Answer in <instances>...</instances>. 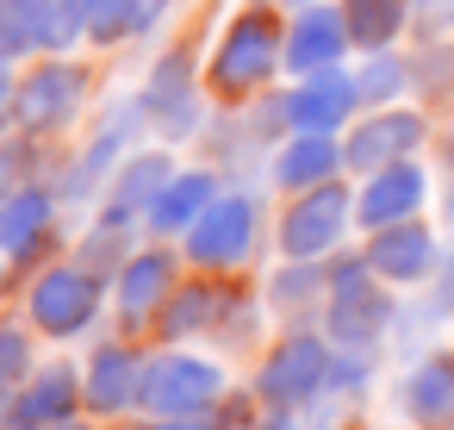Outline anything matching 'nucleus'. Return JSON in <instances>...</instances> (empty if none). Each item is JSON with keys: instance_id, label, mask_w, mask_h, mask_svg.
Instances as JSON below:
<instances>
[{"instance_id": "27", "label": "nucleus", "mask_w": 454, "mask_h": 430, "mask_svg": "<svg viewBox=\"0 0 454 430\" xmlns=\"http://www.w3.org/2000/svg\"><path fill=\"white\" fill-rule=\"evenodd\" d=\"M342 20H348V38H355L361 57L392 51L398 32L417 26V20H411V0H342Z\"/></svg>"}, {"instance_id": "17", "label": "nucleus", "mask_w": 454, "mask_h": 430, "mask_svg": "<svg viewBox=\"0 0 454 430\" xmlns=\"http://www.w3.org/2000/svg\"><path fill=\"white\" fill-rule=\"evenodd\" d=\"M168 175H175V156H168V150H131V156L119 163V175L106 181V194H100V219H94V225L144 231V219H150L156 194L168 187Z\"/></svg>"}, {"instance_id": "26", "label": "nucleus", "mask_w": 454, "mask_h": 430, "mask_svg": "<svg viewBox=\"0 0 454 430\" xmlns=\"http://www.w3.org/2000/svg\"><path fill=\"white\" fill-rule=\"evenodd\" d=\"M57 7L63 0H0V57H57Z\"/></svg>"}, {"instance_id": "21", "label": "nucleus", "mask_w": 454, "mask_h": 430, "mask_svg": "<svg viewBox=\"0 0 454 430\" xmlns=\"http://www.w3.org/2000/svg\"><path fill=\"white\" fill-rule=\"evenodd\" d=\"M398 411L417 430H454V349H423L398 380Z\"/></svg>"}, {"instance_id": "29", "label": "nucleus", "mask_w": 454, "mask_h": 430, "mask_svg": "<svg viewBox=\"0 0 454 430\" xmlns=\"http://www.w3.org/2000/svg\"><path fill=\"white\" fill-rule=\"evenodd\" d=\"M38 374V330L32 318H0V405Z\"/></svg>"}, {"instance_id": "23", "label": "nucleus", "mask_w": 454, "mask_h": 430, "mask_svg": "<svg viewBox=\"0 0 454 430\" xmlns=\"http://www.w3.org/2000/svg\"><path fill=\"white\" fill-rule=\"evenodd\" d=\"M262 299L268 312L293 330V324H324V306H330V262H305V256H286L268 281H262Z\"/></svg>"}, {"instance_id": "37", "label": "nucleus", "mask_w": 454, "mask_h": 430, "mask_svg": "<svg viewBox=\"0 0 454 430\" xmlns=\"http://www.w3.org/2000/svg\"><path fill=\"white\" fill-rule=\"evenodd\" d=\"M131 430H231V424H224L218 411H206V418H144V411H137Z\"/></svg>"}, {"instance_id": "22", "label": "nucleus", "mask_w": 454, "mask_h": 430, "mask_svg": "<svg viewBox=\"0 0 454 430\" xmlns=\"http://www.w3.org/2000/svg\"><path fill=\"white\" fill-rule=\"evenodd\" d=\"M51 231H57V187L32 181V187L0 200V256H7V262L32 268L51 250Z\"/></svg>"}, {"instance_id": "42", "label": "nucleus", "mask_w": 454, "mask_h": 430, "mask_svg": "<svg viewBox=\"0 0 454 430\" xmlns=\"http://www.w3.org/2000/svg\"><path fill=\"white\" fill-rule=\"evenodd\" d=\"M255 7H311V0H255Z\"/></svg>"}, {"instance_id": "3", "label": "nucleus", "mask_w": 454, "mask_h": 430, "mask_svg": "<svg viewBox=\"0 0 454 430\" xmlns=\"http://www.w3.org/2000/svg\"><path fill=\"white\" fill-rule=\"evenodd\" d=\"M330 362H336V343L324 324H293L286 337H274L255 362V405L268 411H311L324 393H330Z\"/></svg>"}, {"instance_id": "30", "label": "nucleus", "mask_w": 454, "mask_h": 430, "mask_svg": "<svg viewBox=\"0 0 454 430\" xmlns=\"http://www.w3.org/2000/svg\"><path fill=\"white\" fill-rule=\"evenodd\" d=\"M355 82H361V100L367 107H398L417 82H411V57H398V51H373L361 69H355Z\"/></svg>"}, {"instance_id": "36", "label": "nucleus", "mask_w": 454, "mask_h": 430, "mask_svg": "<svg viewBox=\"0 0 454 430\" xmlns=\"http://www.w3.org/2000/svg\"><path fill=\"white\" fill-rule=\"evenodd\" d=\"M411 20H417V32L442 38V32H454V0H411Z\"/></svg>"}, {"instance_id": "41", "label": "nucleus", "mask_w": 454, "mask_h": 430, "mask_svg": "<svg viewBox=\"0 0 454 430\" xmlns=\"http://www.w3.org/2000/svg\"><path fill=\"white\" fill-rule=\"evenodd\" d=\"M94 424H100V418H88V411H82V418H69V424H51V430H94Z\"/></svg>"}, {"instance_id": "46", "label": "nucleus", "mask_w": 454, "mask_h": 430, "mask_svg": "<svg viewBox=\"0 0 454 430\" xmlns=\"http://www.w3.org/2000/svg\"><path fill=\"white\" fill-rule=\"evenodd\" d=\"M448 219H454V194H448Z\"/></svg>"}, {"instance_id": "7", "label": "nucleus", "mask_w": 454, "mask_h": 430, "mask_svg": "<svg viewBox=\"0 0 454 430\" xmlns=\"http://www.w3.org/2000/svg\"><path fill=\"white\" fill-rule=\"evenodd\" d=\"M348 231H355V187L336 175V181H324V187H305V194H293V200H286L274 243H280V256L330 262V256L348 243Z\"/></svg>"}, {"instance_id": "13", "label": "nucleus", "mask_w": 454, "mask_h": 430, "mask_svg": "<svg viewBox=\"0 0 454 430\" xmlns=\"http://www.w3.org/2000/svg\"><path fill=\"white\" fill-rule=\"evenodd\" d=\"M88 399H82V368L75 362H38V374L0 405V430H51V424H69L82 418Z\"/></svg>"}, {"instance_id": "35", "label": "nucleus", "mask_w": 454, "mask_h": 430, "mask_svg": "<svg viewBox=\"0 0 454 430\" xmlns=\"http://www.w3.org/2000/svg\"><path fill=\"white\" fill-rule=\"evenodd\" d=\"M411 82L423 94H454V44H435L429 57H417L411 63Z\"/></svg>"}, {"instance_id": "4", "label": "nucleus", "mask_w": 454, "mask_h": 430, "mask_svg": "<svg viewBox=\"0 0 454 430\" xmlns=\"http://www.w3.org/2000/svg\"><path fill=\"white\" fill-rule=\"evenodd\" d=\"M231 393V374L224 362L187 349V343H156L150 362H144V393H137V411L144 418H206L218 411Z\"/></svg>"}, {"instance_id": "9", "label": "nucleus", "mask_w": 454, "mask_h": 430, "mask_svg": "<svg viewBox=\"0 0 454 430\" xmlns=\"http://www.w3.org/2000/svg\"><path fill=\"white\" fill-rule=\"evenodd\" d=\"M243 306V287L231 275H193L168 293V306L156 312V343H212L224 330V318Z\"/></svg>"}, {"instance_id": "33", "label": "nucleus", "mask_w": 454, "mask_h": 430, "mask_svg": "<svg viewBox=\"0 0 454 430\" xmlns=\"http://www.w3.org/2000/svg\"><path fill=\"white\" fill-rule=\"evenodd\" d=\"M32 175H38V138L32 131L0 138V200L20 194V187H32Z\"/></svg>"}, {"instance_id": "40", "label": "nucleus", "mask_w": 454, "mask_h": 430, "mask_svg": "<svg viewBox=\"0 0 454 430\" xmlns=\"http://www.w3.org/2000/svg\"><path fill=\"white\" fill-rule=\"evenodd\" d=\"M175 7V0H144V26H137V38H150L156 26H162V13Z\"/></svg>"}, {"instance_id": "25", "label": "nucleus", "mask_w": 454, "mask_h": 430, "mask_svg": "<svg viewBox=\"0 0 454 430\" xmlns=\"http://www.w3.org/2000/svg\"><path fill=\"white\" fill-rule=\"evenodd\" d=\"M218 194H224V187H218V175H212V169H175V175H168V187L156 194V206H150L144 231H150V237H187V231L200 225V212H206Z\"/></svg>"}, {"instance_id": "38", "label": "nucleus", "mask_w": 454, "mask_h": 430, "mask_svg": "<svg viewBox=\"0 0 454 430\" xmlns=\"http://www.w3.org/2000/svg\"><path fill=\"white\" fill-rule=\"evenodd\" d=\"M249 430H311V424H305V411H268V405H262V411L249 418Z\"/></svg>"}, {"instance_id": "45", "label": "nucleus", "mask_w": 454, "mask_h": 430, "mask_svg": "<svg viewBox=\"0 0 454 430\" xmlns=\"http://www.w3.org/2000/svg\"><path fill=\"white\" fill-rule=\"evenodd\" d=\"M0 287H7V256H0Z\"/></svg>"}, {"instance_id": "2", "label": "nucleus", "mask_w": 454, "mask_h": 430, "mask_svg": "<svg viewBox=\"0 0 454 430\" xmlns=\"http://www.w3.org/2000/svg\"><path fill=\"white\" fill-rule=\"evenodd\" d=\"M286 69V26L268 13V7H249L224 26V38L212 44V63H206V88L218 100H255L274 76Z\"/></svg>"}, {"instance_id": "1", "label": "nucleus", "mask_w": 454, "mask_h": 430, "mask_svg": "<svg viewBox=\"0 0 454 430\" xmlns=\"http://www.w3.org/2000/svg\"><path fill=\"white\" fill-rule=\"evenodd\" d=\"M398 318H404V306H398V293L367 268V256L355 250V256H330V306H324V330H330V343H342V349H380L386 355V343H398Z\"/></svg>"}, {"instance_id": "11", "label": "nucleus", "mask_w": 454, "mask_h": 430, "mask_svg": "<svg viewBox=\"0 0 454 430\" xmlns=\"http://www.w3.org/2000/svg\"><path fill=\"white\" fill-rule=\"evenodd\" d=\"M429 138V119L417 107H373L361 125H348L342 138V169L348 175H373L386 163H404L417 156V144Z\"/></svg>"}, {"instance_id": "5", "label": "nucleus", "mask_w": 454, "mask_h": 430, "mask_svg": "<svg viewBox=\"0 0 454 430\" xmlns=\"http://www.w3.org/2000/svg\"><path fill=\"white\" fill-rule=\"evenodd\" d=\"M100 306H106V281H100L94 268H82V262H51V268H38L32 287H26V318H32V330L51 337V343L88 337V330L100 324Z\"/></svg>"}, {"instance_id": "16", "label": "nucleus", "mask_w": 454, "mask_h": 430, "mask_svg": "<svg viewBox=\"0 0 454 430\" xmlns=\"http://www.w3.org/2000/svg\"><path fill=\"white\" fill-rule=\"evenodd\" d=\"M144 119L162 131V138H193L200 131V88H193V51H162L156 69L144 76V94H137Z\"/></svg>"}, {"instance_id": "15", "label": "nucleus", "mask_w": 454, "mask_h": 430, "mask_svg": "<svg viewBox=\"0 0 454 430\" xmlns=\"http://www.w3.org/2000/svg\"><path fill=\"white\" fill-rule=\"evenodd\" d=\"M137 125H150L137 100L119 107V113H106V125L94 131V144L57 175V200H94V194H106V181L119 175V163H125L131 144H137Z\"/></svg>"}, {"instance_id": "32", "label": "nucleus", "mask_w": 454, "mask_h": 430, "mask_svg": "<svg viewBox=\"0 0 454 430\" xmlns=\"http://www.w3.org/2000/svg\"><path fill=\"white\" fill-rule=\"evenodd\" d=\"M125 256H131V231H113V225H94V231L82 237V250H75V262L94 268L100 281H113V275L125 268Z\"/></svg>"}, {"instance_id": "44", "label": "nucleus", "mask_w": 454, "mask_h": 430, "mask_svg": "<svg viewBox=\"0 0 454 430\" xmlns=\"http://www.w3.org/2000/svg\"><path fill=\"white\" fill-rule=\"evenodd\" d=\"M380 430H417V424H380Z\"/></svg>"}, {"instance_id": "6", "label": "nucleus", "mask_w": 454, "mask_h": 430, "mask_svg": "<svg viewBox=\"0 0 454 430\" xmlns=\"http://www.w3.org/2000/svg\"><path fill=\"white\" fill-rule=\"evenodd\" d=\"M255 243H262V206L249 194H218L181 237V256L200 275H243L255 262Z\"/></svg>"}, {"instance_id": "39", "label": "nucleus", "mask_w": 454, "mask_h": 430, "mask_svg": "<svg viewBox=\"0 0 454 430\" xmlns=\"http://www.w3.org/2000/svg\"><path fill=\"white\" fill-rule=\"evenodd\" d=\"M13 100H20V76H13L7 57H0V119H13Z\"/></svg>"}, {"instance_id": "12", "label": "nucleus", "mask_w": 454, "mask_h": 430, "mask_svg": "<svg viewBox=\"0 0 454 430\" xmlns=\"http://www.w3.org/2000/svg\"><path fill=\"white\" fill-rule=\"evenodd\" d=\"M181 262H187V256L156 250V243L125 256V268L113 275V312H119L125 330H150V324H156V312H162L168 293L181 287Z\"/></svg>"}, {"instance_id": "8", "label": "nucleus", "mask_w": 454, "mask_h": 430, "mask_svg": "<svg viewBox=\"0 0 454 430\" xmlns=\"http://www.w3.org/2000/svg\"><path fill=\"white\" fill-rule=\"evenodd\" d=\"M88 107V69L69 57H44L32 76H20V100H13V125L32 138H51L63 125H75V113Z\"/></svg>"}, {"instance_id": "31", "label": "nucleus", "mask_w": 454, "mask_h": 430, "mask_svg": "<svg viewBox=\"0 0 454 430\" xmlns=\"http://www.w3.org/2000/svg\"><path fill=\"white\" fill-rule=\"evenodd\" d=\"M373 374H380V349H342L336 343V362H330V393L342 411H355L367 393H373Z\"/></svg>"}, {"instance_id": "10", "label": "nucleus", "mask_w": 454, "mask_h": 430, "mask_svg": "<svg viewBox=\"0 0 454 430\" xmlns=\"http://www.w3.org/2000/svg\"><path fill=\"white\" fill-rule=\"evenodd\" d=\"M144 362H150V349H137L131 337L94 343L88 362H82L88 418H131V411H137V393H144Z\"/></svg>"}, {"instance_id": "43", "label": "nucleus", "mask_w": 454, "mask_h": 430, "mask_svg": "<svg viewBox=\"0 0 454 430\" xmlns=\"http://www.w3.org/2000/svg\"><path fill=\"white\" fill-rule=\"evenodd\" d=\"M442 156H448V163H454V125H448V144H442Z\"/></svg>"}, {"instance_id": "14", "label": "nucleus", "mask_w": 454, "mask_h": 430, "mask_svg": "<svg viewBox=\"0 0 454 430\" xmlns=\"http://www.w3.org/2000/svg\"><path fill=\"white\" fill-rule=\"evenodd\" d=\"M442 237L423 225V219H404V225H386V231H367L361 256L367 268L386 281V287H429L435 268H442Z\"/></svg>"}, {"instance_id": "34", "label": "nucleus", "mask_w": 454, "mask_h": 430, "mask_svg": "<svg viewBox=\"0 0 454 430\" xmlns=\"http://www.w3.org/2000/svg\"><path fill=\"white\" fill-rule=\"evenodd\" d=\"M404 318H417V324H442V318H454V237H448V250H442V268H435L423 306L404 312Z\"/></svg>"}, {"instance_id": "18", "label": "nucleus", "mask_w": 454, "mask_h": 430, "mask_svg": "<svg viewBox=\"0 0 454 430\" xmlns=\"http://www.w3.org/2000/svg\"><path fill=\"white\" fill-rule=\"evenodd\" d=\"M423 206H429V175H423V163H386V169H373V175H361V187H355V225L361 231H386V225H404V219H423Z\"/></svg>"}, {"instance_id": "24", "label": "nucleus", "mask_w": 454, "mask_h": 430, "mask_svg": "<svg viewBox=\"0 0 454 430\" xmlns=\"http://www.w3.org/2000/svg\"><path fill=\"white\" fill-rule=\"evenodd\" d=\"M268 175H274V187H286V194L324 187V181L348 175V169H342V138H336V131H286V138L274 144Z\"/></svg>"}, {"instance_id": "28", "label": "nucleus", "mask_w": 454, "mask_h": 430, "mask_svg": "<svg viewBox=\"0 0 454 430\" xmlns=\"http://www.w3.org/2000/svg\"><path fill=\"white\" fill-rule=\"evenodd\" d=\"M69 7L94 51H113V44L137 38V26H144V0H69Z\"/></svg>"}, {"instance_id": "20", "label": "nucleus", "mask_w": 454, "mask_h": 430, "mask_svg": "<svg viewBox=\"0 0 454 430\" xmlns=\"http://www.w3.org/2000/svg\"><path fill=\"white\" fill-rule=\"evenodd\" d=\"M355 51L348 38V20L342 7H324V0H311V7L293 13L286 26V76H317V69H342V57Z\"/></svg>"}, {"instance_id": "19", "label": "nucleus", "mask_w": 454, "mask_h": 430, "mask_svg": "<svg viewBox=\"0 0 454 430\" xmlns=\"http://www.w3.org/2000/svg\"><path fill=\"white\" fill-rule=\"evenodd\" d=\"M361 107L367 100H361L355 69H317V76H299L286 88V125L293 131H336L342 138V125H355Z\"/></svg>"}]
</instances>
